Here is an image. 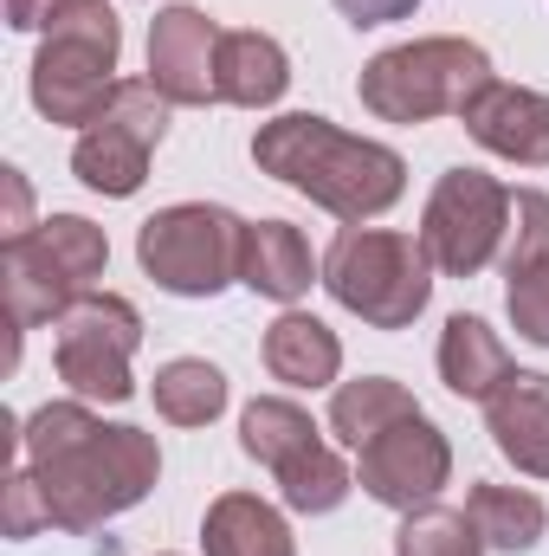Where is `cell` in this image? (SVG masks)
<instances>
[{
    "mask_svg": "<svg viewBox=\"0 0 549 556\" xmlns=\"http://www.w3.org/2000/svg\"><path fill=\"white\" fill-rule=\"evenodd\" d=\"M20 466L59 531H98L155 485L162 453L142 427H104L85 402H46L20 433Z\"/></svg>",
    "mask_w": 549,
    "mask_h": 556,
    "instance_id": "cell-1",
    "label": "cell"
},
{
    "mask_svg": "<svg viewBox=\"0 0 549 556\" xmlns=\"http://www.w3.org/2000/svg\"><path fill=\"white\" fill-rule=\"evenodd\" d=\"M253 162L266 175H278L284 188L310 194L317 207H330L336 220H349V227L375 220L408 188V162L388 142L349 137V130H336L330 117H310V111H291V117L259 124Z\"/></svg>",
    "mask_w": 549,
    "mask_h": 556,
    "instance_id": "cell-2",
    "label": "cell"
},
{
    "mask_svg": "<svg viewBox=\"0 0 549 556\" xmlns=\"http://www.w3.org/2000/svg\"><path fill=\"white\" fill-rule=\"evenodd\" d=\"M117 52H124V26L104 0H65L59 20L46 26V46L33 59V104L52 117V124H98L104 104L117 98L124 78L117 72Z\"/></svg>",
    "mask_w": 549,
    "mask_h": 556,
    "instance_id": "cell-3",
    "label": "cell"
},
{
    "mask_svg": "<svg viewBox=\"0 0 549 556\" xmlns=\"http://www.w3.org/2000/svg\"><path fill=\"white\" fill-rule=\"evenodd\" d=\"M491 85V59L472 39H413L388 46L362 65V104L382 124H426V117H465L472 98Z\"/></svg>",
    "mask_w": 549,
    "mask_h": 556,
    "instance_id": "cell-4",
    "label": "cell"
},
{
    "mask_svg": "<svg viewBox=\"0 0 549 556\" xmlns=\"http://www.w3.org/2000/svg\"><path fill=\"white\" fill-rule=\"evenodd\" d=\"M323 285L343 311H356L375 330H408L426 311L433 291V260L413 233L388 227H343L323 253Z\"/></svg>",
    "mask_w": 549,
    "mask_h": 556,
    "instance_id": "cell-5",
    "label": "cell"
},
{
    "mask_svg": "<svg viewBox=\"0 0 549 556\" xmlns=\"http://www.w3.org/2000/svg\"><path fill=\"white\" fill-rule=\"evenodd\" d=\"M104 233L85 220V214H52L39 220L26 240H7L0 253V291H7V317H13V337L59 317L65 304H78L98 278H104Z\"/></svg>",
    "mask_w": 549,
    "mask_h": 556,
    "instance_id": "cell-6",
    "label": "cell"
},
{
    "mask_svg": "<svg viewBox=\"0 0 549 556\" xmlns=\"http://www.w3.org/2000/svg\"><path fill=\"white\" fill-rule=\"evenodd\" d=\"M240 253H246V220L233 207L214 201H181L149 214L137 233V260L175 298H214L240 278Z\"/></svg>",
    "mask_w": 549,
    "mask_h": 556,
    "instance_id": "cell-7",
    "label": "cell"
},
{
    "mask_svg": "<svg viewBox=\"0 0 549 556\" xmlns=\"http://www.w3.org/2000/svg\"><path fill=\"white\" fill-rule=\"evenodd\" d=\"M142 343V317L137 304L111 298V291H85L78 304H65L52 317V356L59 376L72 382L78 402H130V356Z\"/></svg>",
    "mask_w": 549,
    "mask_h": 556,
    "instance_id": "cell-8",
    "label": "cell"
},
{
    "mask_svg": "<svg viewBox=\"0 0 549 556\" xmlns=\"http://www.w3.org/2000/svg\"><path fill=\"white\" fill-rule=\"evenodd\" d=\"M240 446L272 466L278 485H284V505L291 511H336L349 498V466L317 440L310 415L297 402H278V395H259L246 415H240Z\"/></svg>",
    "mask_w": 549,
    "mask_h": 556,
    "instance_id": "cell-9",
    "label": "cell"
},
{
    "mask_svg": "<svg viewBox=\"0 0 549 556\" xmlns=\"http://www.w3.org/2000/svg\"><path fill=\"white\" fill-rule=\"evenodd\" d=\"M511 233V188L491 181L485 168H446L439 188L426 194L420 247L446 278H472L491 266L498 240Z\"/></svg>",
    "mask_w": 549,
    "mask_h": 556,
    "instance_id": "cell-10",
    "label": "cell"
},
{
    "mask_svg": "<svg viewBox=\"0 0 549 556\" xmlns=\"http://www.w3.org/2000/svg\"><path fill=\"white\" fill-rule=\"evenodd\" d=\"M168 137V98L149 85V78H124L117 98L104 104V117L78 137L72 149V175L98 194H137L142 175H149V155L155 142Z\"/></svg>",
    "mask_w": 549,
    "mask_h": 556,
    "instance_id": "cell-11",
    "label": "cell"
},
{
    "mask_svg": "<svg viewBox=\"0 0 549 556\" xmlns=\"http://www.w3.org/2000/svg\"><path fill=\"white\" fill-rule=\"evenodd\" d=\"M446 472H452L446 433L426 415L395 420V427H382V433L362 446V492H369L375 505H395V511L433 505V492L446 485Z\"/></svg>",
    "mask_w": 549,
    "mask_h": 556,
    "instance_id": "cell-12",
    "label": "cell"
},
{
    "mask_svg": "<svg viewBox=\"0 0 549 556\" xmlns=\"http://www.w3.org/2000/svg\"><path fill=\"white\" fill-rule=\"evenodd\" d=\"M220 26L201 7H168L149 26V85L168 104H220Z\"/></svg>",
    "mask_w": 549,
    "mask_h": 556,
    "instance_id": "cell-13",
    "label": "cell"
},
{
    "mask_svg": "<svg viewBox=\"0 0 549 556\" xmlns=\"http://www.w3.org/2000/svg\"><path fill=\"white\" fill-rule=\"evenodd\" d=\"M465 130L478 149L518 162V168H549V98L524 85H485L465 111Z\"/></svg>",
    "mask_w": 549,
    "mask_h": 556,
    "instance_id": "cell-14",
    "label": "cell"
},
{
    "mask_svg": "<svg viewBox=\"0 0 549 556\" xmlns=\"http://www.w3.org/2000/svg\"><path fill=\"white\" fill-rule=\"evenodd\" d=\"M485 420H491L498 453H505L518 472L549 479V376L511 369V382L485 402Z\"/></svg>",
    "mask_w": 549,
    "mask_h": 556,
    "instance_id": "cell-15",
    "label": "cell"
},
{
    "mask_svg": "<svg viewBox=\"0 0 549 556\" xmlns=\"http://www.w3.org/2000/svg\"><path fill=\"white\" fill-rule=\"evenodd\" d=\"M439 382L459 395V402H491L505 382H511V350L498 343V330L485 317H446L439 330Z\"/></svg>",
    "mask_w": 549,
    "mask_h": 556,
    "instance_id": "cell-16",
    "label": "cell"
},
{
    "mask_svg": "<svg viewBox=\"0 0 549 556\" xmlns=\"http://www.w3.org/2000/svg\"><path fill=\"white\" fill-rule=\"evenodd\" d=\"M266 369H272V382H284V389H323L343 369V343L310 311H284L272 330H266Z\"/></svg>",
    "mask_w": 549,
    "mask_h": 556,
    "instance_id": "cell-17",
    "label": "cell"
},
{
    "mask_svg": "<svg viewBox=\"0 0 549 556\" xmlns=\"http://www.w3.org/2000/svg\"><path fill=\"white\" fill-rule=\"evenodd\" d=\"M284 85H291V65H284V46L272 33H227L220 39V104L266 111L284 98Z\"/></svg>",
    "mask_w": 549,
    "mask_h": 556,
    "instance_id": "cell-18",
    "label": "cell"
},
{
    "mask_svg": "<svg viewBox=\"0 0 549 556\" xmlns=\"http://www.w3.org/2000/svg\"><path fill=\"white\" fill-rule=\"evenodd\" d=\"M240 285H253L259 298H304L310 291V247L291 220H259L246 227V253H240Z\"/></svg>",
    "mask_w": 549,
    "mask_h": 556,
    "instance_id": "cell-19",
    "label": "cell"
},
{
    "mask_svg": "<svg viewBox=\"0 0 549 556\" xmlns=\"http://www.w3.org/2000/svg\"><path fill=\"white\" fill-rule=\"evenodd\" d=\"M201 538H207V556H297L284 518L253 492H220L207 525H201Z\"/></svg>",
    "mask_w": 549,
    "mask_h": 556,
    "instance_id": "cell-20",
    "label": "cell"
},
{
    "mask_svg": "<svg viewBox=\"0 0 549 556\" xmlns=\"http://www.w3.org/2000/svg\"><path fill=\"white\" fill-rule=\"evenodd\" d=\"M420 415V402H413L401 382H388V376H362V382H343L336 395H330V433L343 440V446H369L382 427H395V420Z\"/></svg>",
    "mask_w": 549,
    "mask_h": 556,
    "instance_id": "cell-21",
    "label": "cell"
},
{
    "mask_svg": "<svg viewBox=\"0 0 549 556\" xmlns=\"http://www.w3.org/2000/svg\"><path fill=\"white\" fill-rule=\"evenodd\" d=\"M465 511H472V525H478V538L491 551H537V538H544V525H549L544 498L518 492V485H472Z\"/></svg>",
    "mask_w": 549,
    "mask_h": 556,
    "instance_id": "cell-22",
    "label": "cell"
},
{
    "mask_svg": "<svg viewBox=\"0 0 549 556\" xmlns=\"http://www.w3.org/2000/svg\"><path fill=\"white\" fill-rule=\"evenodd\" d=\"M227 408V376L201 356H181L155 376V415L175 420V427H207V420Z\"/></svg>",
    "mask_w": 549,
    "mask_h": 556,
    "instance_id": "cell-23",
    "label": "cell"
},
{
    "mask_svg": "<svg viewBox=\"0 0 549 556\" xmlns=\"http://www.w3.org/2000/svg\"><path fill=\"white\" fill-rule=\"evenodd\" d=\"M395 556H485V538H478L472 511L413 505L408 525L395 531Z\"/></svg>",
    "mask_w": 549,
    "mask_h": 556,
    "instance_id": "cell-24",
    "label": "cell"
},
{
    "mask_svg": "<svg viewBox=\"0 0 549 556\" xmlns=\"http://www.w3.org/2000/svg\"><path fill=\"white\" fill-rule=\"evenodd\" d=\"M549 260V194L544 188H511V247H505V278Z\"/></svg>",
    "mask_w": 549,
    "mask_h": 556,
    "instance_id": "cell-25",
    "label": "cell"
},
{
    "mask_svg": "<svg viewBox=\"0 0 549 556\" xmlns=\"http://www.w3.org/2000/svg\"><path fill=\"white\" fill-rule=\"evenodd\" d=\"M511 324L524 343H544L549 350V260L511 273Z\"/></svg>",
    "mask_w": 549,
    "mask_h": 556,
    "instance_id": "cell-26",
    "label": "cell"
},
{
    "mask_svg": "<svg viewBox=\"0 0 549 556\" xmlns=\"http://www.w3.org/2000/svg\"><path fill=\"white\" fill-rule=\"evenodd\" d=\"M39 525H52V518H46V505H39L33 472L13 459V472H7V538H33Z\"/></svg>",
    "mask_w": 549,
    "mask_h": 556,
    "instance_id": "cell-27",
    "label": "cell"
},
{
    "mask_svg": "<svg viewBox=\"0 0 549 556\" xmlns=\"http://www.w3.org/2000/svg\"><path fill=\"white\" fill-rule=\"evenodd\" d=\"M356 26H388V20H408L420 0H336Z\"/></svg>",
    "mask_w": 549,
    "mask_h": 556,
    "instance_id": "cell-28",
    "label": "cell"
},
{
    "mask_svg": "<svg viewBox=\"0 0 549 556\" xmlns=\"http://www.w3.org/2000/svg\"><path fill=\"white\" fill-rule=\"evenodd\" d=\"M0 188H7V240H26V175L20 168H0Z\"/></svg>",
    "mask_w": 549,
    "mask_h": 556,
    "instance_id": "cell-29",
    "label": "cell"
},
{
    "mask_svg": "<svg viewBox=\"0 0 549 556\" xmlns=\"http://www.w3.org/2000/svg\"><path fill=\"white\" fill-rule=\"evenodd\" d=\"M59 7H65V0H7V20H13L20 33H33V26H52Z\"/></svg>",
    "mask_w": 549,
    "mask_h": 556,
    "instance_id": "cell-30",
    "label": "cell"
}]
</instances>
